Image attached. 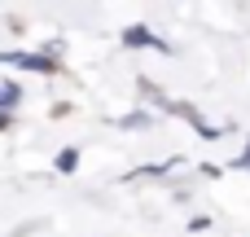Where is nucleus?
<instances>
[{"label":"nucleus","instance_id":"1","mask_svg":"<svg viewBox=\"0 0 250 237\" xmlns=\"http://www.w3.org/2000/svg\"><path fill=\"white\" fill-rule=\"evenodd\" d=\"M123 44H127V48H163V53H167V44H163L158 35H149L145 26H132V31H123Z\"/></svg>","mask_w":250,"mask_h":237},{"label":"nucleus","instance_id":"2","mask_svg":"<svg viewBox=\"0 0 250 237\" xmlns=\"http://www.w3.org/2000/svg\"><path fill=\"white\" fill-rule=\"evenodd\" d=\"M13 62H18V66H26V70H40V75L57 70V62H53V57H40V53H18Z\"/></svg>","mask_w":250,"mask_h":237},{"label":"nucleus","instance_id":"3","mask_svg":"<svg viewBox=\"0 0 250 237\" xmlns=\"http://www.w3.org/2000/svg\"><path fill=\"white\" fill-rule=\"evenodd\" d=\"M9 106H18V88H13V84L0 88V110H9Z\"/></svg>","mask_w":250,"mask_h":237},{"label":"nucleus","instance_id":"4","mask_svg":"<svg viewBox=\"0 0 250 237\" xmlns=\"http://www.w3.org/2000/svg\"><path fill=\"white\" fill-rule=\"evenodd\" d=\"M75 163H79V154H75V150H62V154H57V167H62V172H70Z\"/></svg>","mask_w":250,"mask_h":237},{"label":"nucleus","instance_id":"5","mask_svg":"<svg viewBox=\"0 0 250 237\" xmlns=\"http://www.w3.org/2000/svg\"><path fill=\"white\" fill-rule=\"evenodd\" d=\"M237 167H250V145H246V154H242V158H237Z\"/></svg>","mask_w":250,"mask_h":237}]
</instances>
